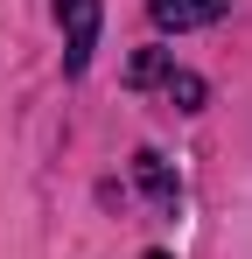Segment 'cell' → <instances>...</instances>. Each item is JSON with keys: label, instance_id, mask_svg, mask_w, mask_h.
I'll return each instance as SVG.
<instances>
[{"label": "cell", "instance_id": "277c9868", "mask_svg": "<svg viewBox=\"0 0 252 259\" xmlns=\"http://www.w3.org/2000/svg\"><path fill=\"white\" fill-rule=\"evenodd\" d=\"M168 70H175V63H168L161 49H140L133 70H126V84H168Z\"/></svg>", "mask_w": 252, "mask_h": 259}, {"label": "cell", "instance_id": "7a4b0ae2", "mask_svg": "<svg viewBox=\"0 0 252 259\" xmlns=\"http://www.w3.org/2000/svg\"><path fill=\"white\" fill-rule=\"evenodd\" d=\"M224 7H231V0H147V14H154L161 28H175V35H182V28H203V21H217Z\"/></svg>", "mask_w": 252, "mask_h": 259}, {"label": "cell", "instance_id": "8992f818", "mask_svg": "<svg viewBox=\"0 0 252 259\" xmlns=\"http://www.w3.org/2000/svg\"><path fill=\"white\" fill-rule=\"evenodd\" d=\"M147 259H168V252H147Z\"/></svg>", "mask_w": 252, "mask_h": 259}, {"label": "cell", "instance_id": "6da1fadb", "mask_svg": "<svg viewBox=\"0 0 252 259\" xmlns=\"http://www.w3.org/2000/svg\"><path fill=\"white\" fill-rule=\"evenodd\" d=\"M98 14H105V0H56V21H63V70L77 77L84 63H91V49H98Z\"/></svg>", "mask_w": 252, "mask_h": 259}, {"label": "cell", "instance_id": "3957f363", "mask_svg": "<svg viewBox=\"0 0 252 259\" xmlns=\"http://www.w3.org/2000/svg\"><path fill=\"white\" fill-rule=\"evenodd\" d=\"M133 175H140V189H147L161 210H175V203H182V189H175V175L161 168V154H147V147H140V154H133Z\"/></svg>", "mask_w": 252, "mask_h": 259}, {"label": "cell", "instance_id": "5b68a950", "mask_svg": "<svg viewBox=\"0 0 252 259\" xmlns=\"http://www.w3.org/2000/svg\"><path fill=\"white\" fill-rule=\"evenodd\" d=\"M168 98H175L182 112H203V77H189V70H168Z\"/></svg>", "mask_w": 252, "mask_h": 259}]
</instances>
